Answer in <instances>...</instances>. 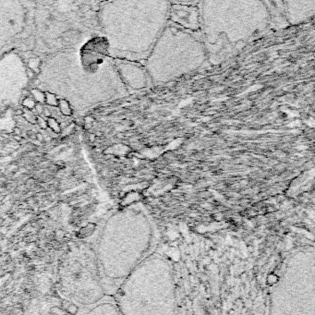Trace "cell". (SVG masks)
<instances>
[{
  "label": "cell",
  "instance_id": "cell-1",
  "mask_svg": "<svg viewBox=\"0 0 315 315\" xmlns=\"http://www.w3.org/2000/svg\"><path fill=\"white\" fill-rule=\"evenodd\" d=\"M160 230L140 204L116 211L107 217L93 247L107 296L114 294L127 277L156 252Z\"/></svg>",
  "mask_w": 315,
  "mask_h": 315
},
{
  "label": "cell",
  "instance_id": "cell-2",
  "mask_svg": "<svg viewBox=\"0 0 315 315\" xmlns=\"http://www.w3.org/2000/svg\"><path fill=\"white\" fill-rule=\"evenodd\" d=\"M122 315H177L175 273L165 256L153 253L114 294Z\"/></svg>",
  "mask_w": 315,
  "mask_h": 315
},
{
  "label": "cell",
  "instance_id": "cell-3",
  "mask_svg": "<svg viewBox=\"0 0 315 315\" xmlns=\"http://www.w3.org/2000/svg\"><path fill=\"white\" fill-rule=\"evenodd\" d=\"M267 315H315V251L296 248L282 263L267 301Z\"/></svg>",
  "mask_w": 315,
  "mask_h": 315
},
{
  "label": "cell",
  "instance_id": "cell-4",
  "mask_svg": "<svg viewBox=\"0 0 315 315\" xmlns=\"http://www.w3.org/2000/svg\"><path fill=\"white\" fill-rule=\"evenodd\" d=\"M56 280L61 295L79 306L89 308L107 296L93 248L83 242L72 243L65 250Z\"/></svg>",
  "mask_w": 315,
  "mask_h": 315
},
{
  "label": "cell",
  "instance_id": "cell-5",
  "mask_svg": "<svg viewBox=\"0 0 315 315\" xmlns=\"http://www.w3.org/2000/svg\"><path fill=\"white\" fill-rule=\"evenodd\" d=\"M82 315H122L119 312L113 297L106 296L103 300L86 308Z\"/></svg>",
  "mask_w": 315,
  "mask_h": 315
},
{
  "label": "cell",
  "instance_id": "cell-6",
  "mask_svg": "<svg viewBox=\"0 0 315 315\" xmlns=\"http://www.w3.org/2000/svg\"><path fill=\"white\" fill-rule=\"evenodd\" d=\"M57 107H58V110L62 114V116H64V117H69V116L72 115L71 107H70L68 101L64 100V99L58 100V105H57Z\"/></svg>",
  "mask_w": 315,
  "mask_h": 315
},
{
  "label": "cell",
  "instance_id": "cell-7",
  "mask_svg": "<svg viewBox=\"0 0 315 315\" xmlns=\"http://www.w3.org/2000/svg\"><path fill=\"white\" fill-rule=\"evenodd\" d=\"M31 94H32V98L35 101V103L37 102L38 103H41V105H44L45 103V93L41 92L38 89H32L31 91Z\"/></svg>",
  "mask_w": 315,
  "mask_h": 315
},
{
  "label": "cell",
  "instance_id": "cell-8",
  "mask_svg": "<svg viewBox=\"0 0 315 315\" xmlns=\"http://www.w3.org/2000/svg\"><path fill=\"white\" fill-rule=\"evenodd\" d=\"M47 121V128L50 130H52L53 132H55L56 134H58L61 132V128H60V124L58 123L56 119L53 118H46Z\"/></svg>",
  "mask_w": 315,
  "mask_h": 315
},
{
  "label": "cell",
  "instance_id": "cell-9",
  "mask_svg": "<svg viewBox=\"0 0 315 315\" xmlns=\"http://www.w3.org/2000/svg\"><path fill=\"white\" fill-rule=\"evenodd\" d=\"M45 103L51 107H56L58 105V99L55 94L51 93H45Z\"/></svg>",
  "mask_w": 315,
  "mask_h": 315
},
{
  "label": "cell",
  "instance_id": "cell-10",
  "mask_svg": "<svg viewBox=\"0 0 315 315\" xmlns=\"http://www.w3.org/2000/svg\"><path fill=\"white\" fill-rule=\"evenodd\" d=\"M22 105L24 106V107H25V108L26 109H28V110H34V107H35V105H36V103H35V101L34 100V99H32V97H26L25 99H24V100H23V102H22Z\"/></svg>",
  "mask_w": 315,
  "mask_h": 315
},
{
  "label": "cell",
  "instance_id": "cell-11",
  "mask_svg": "<svg viewBox=\"0 0 315 315\" xmlns=\"http://www.w3.org/2000/svg\"><path fill=\"white\" fill-rule=\"evenodd\" d=\"M36 124L38 125L42 130H47V121L46 118L42 117V116H37L36 117Z\"/></svg>",
  "mask_w": 315,
  "mask_h": 315
},
{
  "label": "cell",
  "instance_id": "cell-12",
  "mask_svg": "<svg viewBox=\"0 0 315 315\" xmlns=\"http://www.w3.org/2000/svg\"><path fill=\"white\" fill-rule=\"evenodd\" d=\"M27 75H28V77L30 78V79H32V78L34 77L35 73H34V70H32V69H27Z\"/></svg>",
  "mask_w": 315,
  "mask_h": 315
},
{
  "label": "cell",
  "instance_id": "cell-13",
  "mask_svg": "<svg viewBox=\"0 0 315 315\" xmlns=\"http://www.w3.org/2000/svg\"><path fill=\"white\" fill-rule=\"evenodd\" d=\"M15 114H16V116H23V110L19 109L15 112Z\"/></svg>",
  "mask_w": 315,
  "mask_h": 315
},
{
  "label": "cell",
  "instance_id": "cell-14",
  "mask_svg": "<svg viewBox=\"0 0 315 315\" xmlns=\"http://www.w3.org/2000/svg\"><path fill=\"white\" fill-rule=\"evenodd\" d=\"M14 132H15V134L19 135L20 133H21V130H20L19 128H14Z\"/></svg>",
  "mask_w": 315,
  "mask_h": 315
}]
</instances>
